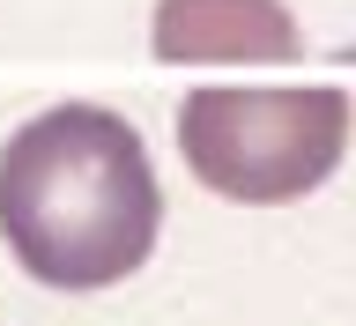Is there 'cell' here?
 <instances>
[{
	"label": "cell",
	"instance_id": "1",
	"mask_svg": "<svg viewBox=\"0 0 356 326\" xmlns=\"http://www.w3.org/2000/svg\"><path fill=\"white\" fill-rule=\"evenodd\" d=\"M156 193L141 133L104 104H52L0 149V238L44 289L127 282L156 252Z\"/></svg>",
	"mask_w": 356,
	"mask_h": 326
},
{
	"label": "cell",
	"instance_id": "2",
	"mask_svg": "<svg viewBox=\"0 0 356 326\" xmlns=\"http://www.w3.org/2000/svg\"><path fill=\"white\" fill-rule=\"evenodd\" d=\"M178 149L193 178L222 200L267 208L327 186L349 149V97L327 82L305 89H193L178 104Z\"/></svg>",
	"mask_w": 356,
	"mask_h": 326
},
{
	"label": "cell",
	"instance_id": "3",
	"mask_svg": "<svg viewBox=\"0 0 356 326\" xmlns=\"http://www.w3.org/2000/svg\"><path fill=\"white\" fill-rule=\"evenodd\" d=\"M156 60H289L297 22L282 0H156Z\"/></svg>",
	"mask_w": 356,
	"mask_h": 326
}]
</instances>
